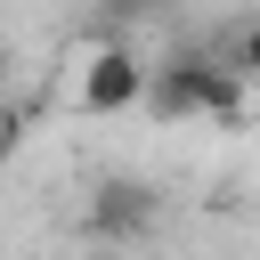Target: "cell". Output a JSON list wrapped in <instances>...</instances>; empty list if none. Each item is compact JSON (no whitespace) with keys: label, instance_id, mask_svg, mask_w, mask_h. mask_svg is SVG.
I'll return each instance as SVG.
<instances>
[{"label":"cell","instance_id":"obj_1","mask_svg":"<svg viewBox=\"0 0 260 260\" xmlns=\"http://www.w3.org/2000/svg\"><path fill=\"white\" fill-rule=\"evenodd\" d=\"M146 114L154 122H236L244 114V73L219 65V57H171V65H154Z\"/></svg>","mask_w":260,"mask_h":260},{"label":"cell","instance_id":"obj_2","mask_svg":"<svg viewBox=\"0 0 260 260\" xmlns=\"http://www.w3.org/2000/svg\"><path fill=\"white\" fill-rule=\"evenodd\" d=\"M146 89H154V65L130 49V41H98L81 65H73V106L81 114H146Z\"/></svg>","mask_w":260,"mask_h":260},{"label":"cell","instance_id":"obj_3","mask_svg":"<svg viewBox=\"0 0 260 260\" xmlns=\"http://www.w3.org/2000/svg\"><path fill=\"white\" fill-rule=\"evenodd\" d=\"M146 228H154V187H146V179H106V187L89 195V236L130 244V236H146Z\"/></svg>","mask_w":260,"mask_h":260},{"label":"cell","instance_id":"obj_4","mask_svg":"<svg viewBox=\"0 0 260 260\" xmlns=\"http://www.w3.org/2000/svg\"><path fill=\"white\" fill-rule=\"evenodd\" d=\"M236 73H244V81H260V16L236 32Z\"/></svg>","mask_w":260,"mask_h":260},{"label":"cell","instance_id":"obj_5","mask_svg":"<svg viewBox=\"0 0 260 260\" xmlns=\"http://www.w3.org/2000/svg\"><path fill=\"white\" fill-rule=\"evenodd\" d=\"M0 138H8V122H0Z\"/></svg>","mask_w":260,"mask_h":260}]
</instances>
